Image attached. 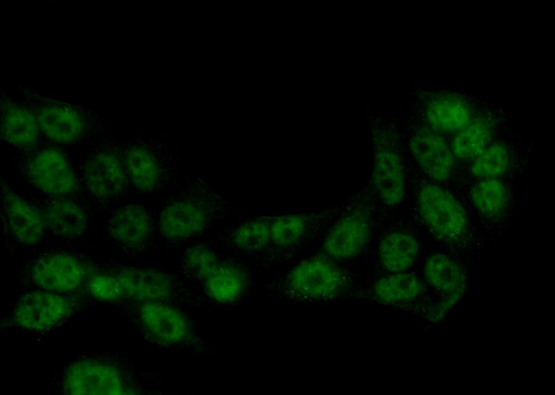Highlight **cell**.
<instances>
[{
	"label": "cell",
	"mask_w": 555,
	"mask_h": 395,
	"mask_svg": "<svg viewBox=\"0 0 555 395\" xmlns=\"http://www.w3.org/2000/svg\"><path fill=\"white\" fill-rule=\"evenodd\" d=\"M61 391L71 395H122L137 392L121 364L96 356L69 364L61 378Z\"/></svg>",
	"instance_id": "obj_1"
},
{
	"label": "cell",
	"mask_w": 555,
	"mask_h": 395,
	"mask_svg": "<svg viewBox=\"0 0 555 395\" xmlns=\"http://www.w3.org/2000/svg\"><path fill=\"white\" fill-rule=\"evenodd\" d=\"M40 130L51 141L70 144L82 139L99 118L92 110L66 100L42 96L33 90L24 91Z\"/></svg>",
	"instance_id": "obj_2"
},
{
	"label": "cell",
	"mask_w": 555,
	"mask_h": 395,
	"mask_svg": "<svg viewBox=\"0 0 555 395\" xmlns=\"http://www.w3.org/2000/svg\"><path fill=\"white\" fill-rule=\"evenodd\" d=\"M348 277L330 259L306 258L290 271L286 282L291 297L303 303H322L336 298L348 285Z\"/></svg>",
	"instance_id": "obj_3"
},
{
	"label": "cell",
	"mask_w": 555,
	"mask_h": 395,
	"mask_svg": "<svg viewBox=\"0 0 555 395\" xmlns=\"http://www.w3.org/2000/svg\"><path fill=\"white\" fill-rule=\"evenodd\" d=\"M76 302L65 293L34 290L19 296L11 312V322L31 331L51 329L69 318Z\"/></svg>",
	"instance_id": "obj_4"
},
{
	"label": "cell",
	"mask_w": 555,
	"mask_h": 395,
	"mask_svg": "<svg viewBox=\"0 0 555 395\" xmlns=\"http://www.w3.org/2000/svg\"><path fill=\"white\" fill-rule=\"evenodd\" d=\"M418 202L422 221L439 239L454 241L464 234L465 211L448 191L434 184H425L420 189Z\"/></svg>",
	"instance_id": "obj_5"
},
{
	"label": "cell",
	"mask_w": 555,
	"mask_h": 395,
	"mask_svg": "<svg viewBox=\"0 0 555 395\" xmlns=\"http://www.w3.org/2000/svg\"><path fill=\"white\" fill-rule=\"evenodd\" d=\"M26 170L35 187L53 197L64 198L76 188L72 166L64 153L57 148L44 147L35 150L28 157Z\"/></svg>",
	"instance_id": "obj_6"
},
{
	"label": "cell",
	"mask_w": 555,
	"mask_h": 395,
	"mask_svg": "<svg viewBox=\"0 0 555 395\" xmlns=\"http://www.w3.org/2000/svg\"><path fill=\"white\" fill-rule=\"evenodd\" d=\"M87 270L74 256L46 253L35 258L28 268V277L39 289L67 293L78 289L87 278Z\"/></svg>",
	"instance_id": "obj_7"
},
{
	"label": "cell",
	"mask_w": 555,
	"mask_h": 395,
	"mask_svg": "<svg viewBox=\"0 0 555 395\" xmlns=\"http://www.w3.org/2000/svg\"><path fill=\"white\" fill-rule=\"evenodd\" d=\"M83 170L85 186L97 198H114L126 187L128 174L124 150L117 146H104L95 150L86 160Z\"/></svg>",
	"instance_id": "obj_8"
},
{
	"label": "cell",
	"mask_w": 555,
	"mask_h": 395,
	"mask_svg": "<svg viewBox=\"0 0 555 395\" xmlns=\"http://www.w3.org/2000/svg\"><path fill=\"white\" fill-rule=\"evenodd\" d=\"M1 219L6 235L17 244L33 245L43 237L45 225L42 213L3 181Z\"/></svg>",
	"instance_id": "obj_9"
},
{
	"label": "cell",
	"mask_w": 555,
	"mask_h": 395,
	"mask_svg": "<svg viewBox=\"0 0 555 395\" xmlns=\"http://www.w3.org/2000/svg\"><path fill=\"white\" fill-rule=\"evenodd\" d=\"M211 203L194 195H186L169 203L160 216V229L164 237L182 240L203 231L212 218Z\"/></svg>",
	"instance_id": "obj_10"
},
{
	"label": "cell",
	"mask_w": 555,
	"mask_h": 395,
	"mask_svg": "<svg viewBox=\"0 0 555 395\" xmlns=\"http://www.w3.org/2000/svg\"><path fill=\"white\" fill-rule=\"evenodd\" d=\"M370 225L366 210L357 208L348 211L328 231L323 243L324 252L337 260L357 256L368 242Z\"/></svg>",
	"instance_id": "obj_11"
},
{
	"label": "cell",
	"mask_w": 555,
	"mask_h": 395,
	"mask_svg": "<svg viewBox=\"0 0 555 395\" xmlns=\"http://www.w3.org/2000/svg\"><path fill=\"white\" fill-rule=\"evenodd\" d=\"M137 316L143 330L157 343L178 344L189 335V323L182 313L163 301L142 303Z\"/></svg>",
	"instance_id": "obj_12"
},
{
	"label": "cell",
	"mask_w": 555,
	"mask_h": 395,
	"mask_svg": "<svg viewBox=\"0 0 555 395\" xmlns=\"http://www.w3.org/2000/svg\"><path fill=\"white\" fill-rule=\"evenodd\" d=\"M411 150L419 166L432 179L443 182L450 176L455 157L441 133L429 127L419 129L411 138Z\"/></svg>",
	"instance_id": "obj_13"
},
{
	"label": "cell",
	"mask_w": 555,
	"mask_h": 395,
	"mask_svg": "<svg viewBox=\"0 0 555 395\" xmlns=\"http://www.w3.org/2000/svg\"><path fill=\"white\" fill-rule=\"evenodd\" d=\"M123 297L136 301H164L171 295L172 284L162 272L145 268L123 267L114 274Z\"/></svg>",
	"instance_id": "obj_14"
},
{
	"label": "cell",
	"mask_w": 555,
	"mask_h": 395,
	"mask_svg": "<svg viewBox=\"0 0 555 395\" xmlns=\"http://www.w3.org/2000/svg\"><path fill=\"white\" fill-rule=\"evenodd\" d=\"M373 185L379 198L385 204H400L404 192V173L398 152L388 145L382 144L375 154Z\"/></svg>",
	"instance_id": "obj_15"
},
{
	"label": "cell",
	"mask_w": 555,
	"mask_h": 395,
	"mask_svg": "<svg viewBox=\"0 0 555 395\" xmlns=\"http://www.w3.org/2000/svg\"><path fill=\"white\" fill-rule=\"evenodd\" d=\"M151 231V221L146 210L129 204L117 209L109 222V231L118 246L127 251L143 247Z\"/></svg>",
	"instance_id": "obj_16"
},
{
	"label": "cell",
	"mask_w": 555,
	"mask_h": 395,
	"mask_svg": "<svg viewBox=\"0 0 555 395\" xmlns=\"http://www.w3.org/2000/svg\"><path fill=\"white\" fill-rule=\"evenodd\" d=\"M1 136L5 142L30 147L39 139V123L33 111L26 105L8 96L1 98Z\"/></svg>",
	"instance_id": "obj_17"
},
{
	"label": "cell",
	"mask_w": 555,
	"mask_h": 395,
	"mask_svg": "<svg viewBox=\"0 0 555 395\" xmlns=\"http://www.w3.org/2000/svg\"><path fill=\"white\" fill-rule=\"evenodd\" d=\"M429 127L439 133L455 134L472 119L469 102L452 93H442L432 97L426 107Z\"/></svg>",
	"instance_id": "obj_18"
},
{
	"label": "cell",
	"mask_w": 555,
	"mask_h": 395,
	"mask_svg": "<svg viewBox=\"0 0 555 395\" xmlns=\"http://www.w3.org/2000/svg\"><path fill=\"white\" fill-rule=\"evenodd\" d=\"M45 227L58 237L78 238L87 227V217L76 203L64 198L49 202L42 211Z\"/></svg>",
	"instance_id": "obj_19"
},
{
	"label": "cell",
	"mask_w": 555,
	"mask_h": 395,
	"mask_svg": "<svg viewBox=\"0 0 555 395\" xmlns=\"http://www.w3.org/2000/svg\"><path fill=\"white\" fill-rule=\"evenodd\" d=\"M418 243L416 236L406 231H393L384 236L378 248V259L386 272H406L416 261Z\"/></svg>",
	"instance_id": "obj_20"
},
{
	"label": "cell",
	"mask_w": 555,
	"mask_h": 395,
	"mask_svg": "<svg viewBox=\"0 0 555 395\" xmlns=\"http://www.w3.org/2000/svg\"><path fill=\"white\" fill-rule=\"evenodd\" d=\"M124 161L128 177L139 191H153L161 177V169L154 150L143 143H133L124 149Z\"/></svg>",
	"instance_id": "obj_21"
},
{
	"label": "cell",
	"mask_w": 555,
	"mask_h": 395,
	"mask_svg": "<svg viewBox=\"0 0 555 395\" xmlns=\"http://www.w3.org/2000/svg\"><path fill=\"white\" fill-rule=\"evenodd\" d=\"M494 131V121L488 114L473 116L461 130L454 134L450 148L455 158L475 159L490 143Z\"/></svg>",
	"instance_id": "obj_22"
},
{
	"label": "cell",
	"mask_w": 555,
	"mask_h": 395,
	"mask_svg": "<svg viewBox=\"0 0 555 395\" xmlns=\"http://www.w3.org/2000/svg\"><path fill=\"white\" fill-rule=\"evenodd\" d=\"M423 283L414 274L391 272L378 279L371 286V298L380 304L396 305L416 299L423 290Z\"/></svg>",
	"instance_id": "obj_23"
},
{
	"label": "cell",
	"mask_w": 555,
	"mask_h": 395,
	"mask_svg": "<svg viewBox=\"0 0 555 395\" xmlns=\"http://www.w3.org/2000/svg\"><path fill=\"white\" fill-rule=\"evenodd\" d=\"M207 294L213 299L228 303L239 297L244 286V275L233 265L219 259L200 277Z\"/></svg>",
	"instance_id": "obj_24"
},
{
	"label": "cell",
	"mask_w": 555,
	"mask_h": 395,
	"mask_svg": "<svg viewBox=\"0 0 555 395\" xmlns=\"http://www.w3.org/2000/svg\"><path fill=\"white\" fill-rule=\"evenodd\" d=\"M425 276L433 288L447 296H460L466 278L461 265L443 254H434L425 264Z\"/></svg>",
	"instance_id": "obj_25"
},
{
	"label": "cell",
	"mask_w": 555,
	"mask_h": 395,
	"mask_svg": "<svg viewBox=\"0 0 555 395\" xmlns=\"http://www.w3.org/2000/svg\"><path fill=\"white\" fill-rule=\"evenodd\" d=\"M470 198L476 209L484 216H499L509 201L506 187L498 179H482L470 191Z\"/></svg>",
	"instance_id": "obj_26"
},
{
	"label": "cell",
	"mask_w": 555,
	"mask_h": 395,
	"mask_svg": "<svg viewBox=\"0 0 555 395\" xmlns=\"http://www.w3.org/2000/svg\"><path fill=\"white\" fill-rule=\"evenodd\" d=\"M470 172L480 179H498L508 170L510 155L507 148L502 143H490L472 160Z\"/></svg>",
	"instance_id": "obj_27"
},
{
	"label": "cell",
	"mask_w": 555,
	"mask_h": 395,
	"mask_svg": "<svg viewBox=\"0 0 555 395\" xmlns=\"http://www.w3.org/2000/svg\"><path fill=\"white\" fill-rule=\"evenodd\" d=\"M309 217L302 215H288L271 220V241L280 247L296 244L305 235Z\"/></svg>",
	"instance_id": "obj_28"
},
{
	"label": "cell",
	"mask_w": 555,
	"mask_h": 395,
	"mask_svg": "<svg viewBox=\"0 0 555 395\" xmlns=\"http://www.w3.org/2000/svg\"><path fill=\"white\" fill-rule=\"evenodd\" d=\"M271 241V220L257 219L245 222L232 236L235 247L243 251H257Z\"/></svg>",
	"instance_id": "obj_29"
},
{
	"label": "cell",
	"mask_w": 555,
	"mask_h": 395,
	"mask_svg": "<svg viewBox=\"0 0 555 395\" xmlns=\"http://www.w3.org/2000/svg\"><path fill=\"white\" fill-rule=\"evenodd\" d=\"M87 288L96 299L115 302L124 298L121 286L114 275L97 274L87 281Z\"/></svg>",
	"instance_id": "obj_30"
}]
</instances>
